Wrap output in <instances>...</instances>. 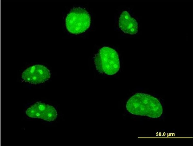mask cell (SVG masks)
<instances>
[{
	"instance_id": "2",
	"label": "cell",
	"mask_w": 194,
	"mask_h": 146,
	"mask_svg": "<svg viewBox=\"0 0 194 146\" xmlns=\"http://www.w3.org/2000/svg\"><path fill=\"white\" fill-rule=\"evenodd\" d=\"M96 69L108 75L117 73L120 67L119 55L114 49L107 46L101 48L94 58Z\"/></svg>"
},
{
	"instance_id": "1",
	"label": "cell",
	"mask_w": 194,
	"mask_h": 146,
	"mask_svg": "<svg viewBox=\"0 0 194 146\" xmlns=\"http://www.w3.org/2000/svg\"><path fill=\"white\" fill-rule=\"evenodd\" d=\"M126 107L131 114L153 118L159 117L163 111L162 105L157 98L141 93H136L131 97L127 102Z\"/></svg>"
},
{
	"instance_id": "5",
	"label": "cell",
	"mask_w": 194,
	"mask_h": 146,
	"mask_svg": "<svg viewBox=\"0 0 194 146\" xmlns=\"http://www.w3.org/2000/svg\"><path fill=\"white\" fill-rule=\"evenodd\" d=\"M50 73L45 66L37 64L30 66L23 73L22 77L25 82L34 84L43 83L49 79Z\"/></svg>"
},
{
	"instance_id": "4",
	"label": "cell",
	"mask_w": 194,
	"mask_h": 146,
	"mask_svg": "<svg viewBox=\"0 0 194 146\" xmlns=\"http://www.w3.org/2000/svg\"><path fill=\"white\" fill-rule=\"evenodd\" d=\"M27 116L33 118H40L48 121H53L57 117V114L53 106L41 102L31 106L26 111Z\"/></svg>"
},
{
	"instance_id": "3",
	"label": "cell",
	"mask_w": 194,
	"mask_h": 146,
	"mask_svg": "<svg viewBox=\"0 0 194 146\" xmlns=\"http://www.w3.org/2000/svg\"><path fill=\"white\" fill-rule=\"evenodd\" d=\"M90 16L85 9L80 7L73 8L67 14L65 24L67 30L74 34L85 32L89 27Z\"/></svg>"
},
{
	"instance_id": "6",
	"label": "cell",
	"mask_w": 194,
	"mask_h": 146,
	"mask_svg": "<svg viewBox=\"0 0 194 146\" xmlns=\"http://www.w3.org/2000/svg\"><path fill=\"white\" fill-rule=\"evenodd\" d=\"M119 25L121 29L125 33L133 35L138 32V25L136 20L131 17L127 11H123L120 15Z\"/></svg>"
}]
</instances>
